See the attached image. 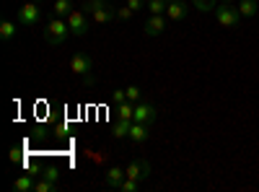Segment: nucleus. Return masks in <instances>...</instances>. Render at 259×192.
Instances as JSON below:
<instances>
[{
	"label": "nucleus",
	"instance_id": "f257e3e1",
	"mask_svg": "<svg viewBox=\"0 0 259 192\" xmlns=\"http://www.w3.org/2000/svg\"><path fill=\"white\" fill-rule=\"evenodd\" d=\"M83 11L89 13L91 21L99 26H106V24H112V21H117V6H112L109 0H85Z\"/></svg>",
	"mask_w": 259,
	"mask_h": 192
},
{
	"label": "nucleus",
	"instance_id": "39448f33",
	"mask_svg": "<svg viewBox=\"0 0 259 192\" xmlns=\"http://www.w3.org/2000/svg\"><path fill=\"white\" fill-rule=\"evenodd\" d=\"M65 21H68V26H70V34H73V36H85V34H89L91 16L85 13L83 8H75V11H73L68 18H65Z\"/></svg>",
	"mask_w": 259,
	"mask_h": 192
},
{
	"label": "nucleus",
	"instance_id": "4468645a",
	"mask_svg": "<svg viewBox=\"0 0 259 192\" xmlns=\"http://www.w3.org/2000/svg\"><path fill=\"white\" fill-rule=\"evenodd\" d=\"M239 13H241V18H254L256 13H259V0H239Z\"/></svg>",
	"mask_w": 259,
	"mask_h": 192
},
{
	"label": "nucleus",
	"instance_id": "f03ea898",
	"mask_svg": "<svg viewBox=\"0 0 259 192\" xmlns=\"http://www.w3.org/2000/svg\"><path fill=\"white\" fill-rule=\"evenodd\" d=\"M68 36H73L70 34V26H68V21L65 18H52L50 24L45 26V42L50 47H62L65 42H68Z\"/></svg>",
	"mask_w": 259,
	"mask_h": 192
},
{
	"label": "nucleus",
	"instance_id": "6e6552de",
	"mask_svg": "<svg viewBox=\"0 0 259 192\" xmlns=\"http://www.w3.org/2000/svg\"><path fill=\"white\" fill-rule=\"evenodd\" d=\"M158 120V109H156V104H150L145 99H140L135 104V122H143V125H153Z\"/></svg>",
	"mask_w": 259,
	"mask_h": 192
},
{
	"label": "nucleus",
	"instance_id": "a878e982",
	"mask_svg": "<svg viewBox=\"0 0 259 192\" xmlns=\"http://www.w3.org/2000/svg\"><path fill=\"white\" fill-rule=\"evenodd\" d=\"M145 3H148V0H127V3H124V6H130V8H133V11L138 13V11H140V8H143Z\"/></svg>",
	"mask_w": 259,
	"mask_h": 192
},
{
	"label": "nucleus",
	"instance_id": "c85d7f7f",
	"mask_svg": "<svg viewBox=\"0 0 259 192\" xmlns=\"http://www.w3.org/2000/svg\"><path fill=\"white\" fill-rule=\"evenodd\" d=\"M166 3H171V0H166Z\"/></svg>",
	"mask_w": 259,
	"mask_h": 192
},
{
	"label": "nucleus",
	"instance_id": "dca6fc26",
	"mask_svg": "<svg viewBox=\"0 0 259 192\" xmlns=\"http://www.w3.org/2000/svg\"><path fill=\"white\" fill-rule=\"evenodd\" d=\"M130 127H133V120H119V122L112 127V135H114L117 140H124V138H130Z\"/></svg>",
	"mask_w": 259,
	"mask_h": 192
},
{
	"label": "nucleus",
	"instance_id": "5701e85b",
	"mask_svg": "<svg viewBox=\"0 0 259 192\" xmlns=\"http://www.w3.org/2000/svg\"><path fill=\"white\" fill-rule=\"evenodd\" d=\"M133 8H130V6H119L117 8V21H130V18H133Z\"/></svg>",
	"mask_w": 259,
	"mask_h": 192
},
{
	"label": "nucleus",
	"instance_id": "7ed1b4c3",
	"mask_svg": "<svg viewBox=\"0 0 259 192\" xmlns=\"http://www.w3.org/2000/svg\"><path fill=\"white\" fill-rule=\"evenodd\" d=\"M41 0H29V3H24L18 8L16 13V21L21 26H36L39 24V18H41Z\"/></svg>",
	"mask_w": 259,
	"mask_h": 192
},
{
	"label": "nucleus",
	"instance_id": "cd10ccee",
	"mask_svg": "<svg viewBox=\"0 0 259 192\" xmlns=\"http://www.w3.org/2000/svg\"><path fill=\"white\" fill-rule=\"evenodd\" d=\"M221 3H228V6H233V3H236V0H221Z\"/></svg>",
	"mask_w": 259,
	"mask_h": 192
},
{
	"label": "nucleus",
	"instance_id": "aec40b11",
	"mask_svg": "<svg viewBox=\"0 0 259 192\" xmlns=\"http://www.w3.org/2000/svg\"><path fill=\"white\" fill-rule=\"evenodd\" d=\"M55 187H57V184H55V182H50L47 177H39V179H36V184H34V192H52Z\"/></svg>",
	"mask_w": 259,
	"mask_h": 192
},
{
	"label": "nucleus",
	"instance_id": "4be33fe9",
	"mask_svg": "<svg viewBox=\"0 0 259 192\" xmlns=\"http://www.w3.org/2000/svg\"><path fill=\"white\" fill-rule=\"evenodd\" d=\"M138 187H140V182H138V179H127V177H124V182L119 184V192H135Z\"/></svg>",
	"mask_w": 259,
	"mask_h": 192
},
{
	"label": "nucleus",
	"instance_id": "9d476101",
	"mask_svg": "<svg viewBox=\"0 0 259 192\" xmlns=\"http://www.w3.org/2000/svg\"><path fill=\"white\" fill-rule=\"evenodd\" d=\"M124 166H112V169H106V174H104V187H109V189H119V184L124 182Z\"/></svg>",
	"mask_w": 259,
	"mask_h": 192
},
{
	"label": "nucleus",
	"instance_id": "bb28decb",
	"mask_svg": "<svg viewBox=\"0 0 259 192\" xmlns=\"http://www.w3.org/2000/svg\"><path fill=\"white\" fill-rule=\"evenodd\" d=\"M8 159H11L13 164H16V161H21V151H18V148H11V156H8Z\"/></svg>",
	"mask_w": 259,
	"mask_h": 192
},
{
	"label": "nucleus",
	"instance_id": "1a4fd4ad",
	"mask_svg": "<svg viewBox=\"0 0 259 192\" xmlns=\"http://www.w3.org/2000/svg\"><path fill=\"white\" fill-rule=\"evenodd\" d=\"M166 29H168V21H166L163 13H161V16H148L145 24H143V31H145L148 36H161Z\"/></svg>",
	"mask_w": 259,
	"mask_h": 192
},
{
	"label": "nucleus",
	"instance_id": "b1692460",
	"mask_svg": "<svg viewBox=\"0 0 259 192\" xmlns=\"http://www.w3.org/2000/svg\"><path fill=\"white\" fill-rule=\"evenodd\" d=\"M41 177H47L50 182H60V169H55V166H50V169H45V174H41Z\"/></svg>",
	"mask_w": 259,
	"mask_h": 192
},
{
	"label": "nucleus",
	"instance_id": "2eb2a0df",
	"mask_svg": "<svg viewBox=\"0 0 259 192\" xmlns=\"http://www.w3.org/2000/svg\"><path fill=\"white\" fill-rule=\"evenodd\" d=\"M55 16L57 18H68L73 11H75V3H73V0H55Z\"/></svg>",
	"mask_w": 259,
	"mask_h": 192
},
{
	"label": "nucleus",
	"instance_id": "f3484780",
	"mask_svg": "<svg viewBox=\"0 0 259 192\" xmlns=\"http://www.w3.org/2000/svg\"><path fill=\"white\" fill-rule=\"evenodd\" d=\"M16 36V24H13V21H0V39H3V42H11Z\"/></svg>",
	"mask_w": 259,
	"mask_h": 192
},
{
	"label": "nucleus",
	"instance_id": "ddd939ff",
	"mask_svg": "<svg viewBox=\"0 0 259 192\" xmlns=\"http://www.w3.org/2000/svg\"><path fill=\"white\" fill-rule=\"evenodd\" d=\"M187 6L182 3V0H171V3H168V8H166V18L168 21H182L184 16H187Z\"/></svg>",
	"mask_w": 259,
	"mask_h": 192
},
{
	"label": "nucleus",
	"instance_id": "393cba45",
	"mask_svg": "<svg viewBox=\"0 0 259 192\" xmlns=\"http://www.w3.org/2000/svg\"><path fill=\"white\" fill-rule=\"evenodd\" d=\"M122 101H127V91L124 89H117V91H112V104H122Z\"/></svg>",
	"mask_w": 259,
	"mask_h": 192
},
{
	"label": "nucleus",
	"instance_id": "0eeeda50",
	"mask_svg": "<svg viewBox=\"0 0 259 192\" xmlns=\"http://www.w3.org/2000/svg\"><path fill=\"white\" fill-rule=\"evenodd\" d=\"M124 174L127 179H138V182H145L150 177V164L145 159H133L127 166H124Z\"/></svg>",
	"mask_w": 259,
	"mask_h": 192
},
{
	"label": "nucleus",
	"instance_id": "423d86ee",
	"mask_svg": "<svg viewBox=\"0 0 259 192\" xmlns=\"http://www.w3.org/2000/svg\"><path fill=\"white\" fill-rule=\"evenodd\" d=\"M70 70H73L75 75H83L85 83H91V81H94V78H91L94 57H91V55H85V52H75V55L70 57Z\"/></svg>",
	"mask_w": 259,
	"mask_h": 192
},
{
	"label": "nucleus",
	"instance_id": "412c9836",
	"mask_svg": "<svg viewBox=\"0 0 259 192\" xmlns=\"http://www.w3.org/2000/svg\"><path fill=\"white\" fill-rule=\"evenodd\" d=\"M124 91H127V101H133V104H138V101L143 99V91H140V86H127Z\"/></svg>",
	"mask_w": 259,
	"mask_h": 192
},
{
	"label": "nucleus",
	"instance_id": "a211bd4d",
	"mask_svg": "<svg viewBox=\"0 0 259 192\" xmlns=\"http://www.w3.org/2000/svg\"><path fill=\"white\" fill-rule=\"evenodd\" d=\"M145 8H148V13H150V16H161V13H166L168 3H166V0H148Z\"/></svg>",
	"mask_w": 259,
	"mask_h": 192
},
{
	"label": "nucleus",
	"instance_id": "9b49d317",
	"mask_svg": "<svg viewBox=\"0 0 259 192\" xmlns=\"http://www.w3.org/2000/svg\"><path fill=\"white\" fill-rule=\"evenodd\" d=\"M150 138V125H143V122H133V127H130V138L127 140H133L135 145L145 143Z\"/></svg>",
	"mask_w": 259,
	"mask_h": 192
},
{
	"label": "nucleus",
	"instance_id": "20e7f679",
	"mask_svg": "<svg viewBox=\"0 0 259 192\" xmlns=\"http://www.w3.org/2000/svg\"><path fill=\"white\" fill-rule=\"evenodd\" d=\"M215 18H218V24L223 29H236L241 21V13L236 6H228V3H218V8H215Z\"/></svg>",
	"mask_w": 259,
	"mask_h": 192
},
{
	"label": "nucleus",
	"instance_id": "f8f14e48",
	"mask_svg": "<svg viewBox=\"0 0 259 192\" xmlns=\"http://www.w3.org/2000/svg\"><path fill=\"white\" fill-rule=\"evenodd\" d=\"M36 179H39L36 174H21L18 179H13V184H11V187H13L16 192H34Z\"/></svg>",
	"mask_w": 259,
	"mask_h": 192
},
{
	"label": "nucleus",
	"instance_id": "6ab92c4d",
	"mask_svg": "<svg viewBox=\"0 0 259 192\" xmlns=\"http://www.w3.org/2000/svg\"><path fill=\"white\" fill-rule=\"evenodd\" d=\"M194 8H197L200 13H215L218 0H194Z\"/></svg>",
	"mask_w": 259,
	"mask_h": 192
}]
</instances>
